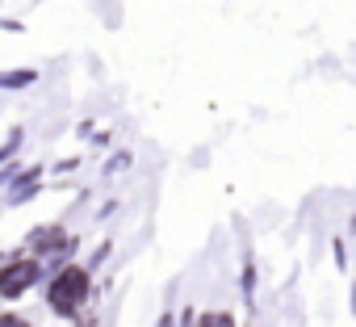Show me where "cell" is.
Masks as SVG:
<instances>
[{"instance_id": "4", "label": "cell", "mask_w": 356, "mask_h": 327, "mask_svg": "<svg viewBox=\"0 0 356 327\" xmlns=\"http://www.w3.org/2000/svg\"><path fill=\"white\" fill-rule=\"evenodd\" d=\"M197 327H235V319L231 314H206V319H197Z\"/></svg>"}, {"instance_id": "1", "label": "cell", "mask_w": 356, "mask_h": 327, "mask_svg": "<svg viewBox=\"0 0 356 327\" xmlns=\"http://www.w3.org/2000/svg\"><path fill=\"white\" fill-rule=\"evenodd\" d=\"M84 298H88V269H80V264H67L47 289V302L55 314H76Z\"/></svg>"}, {"instance_id": "5", "label": "cell", "mask_w": 356, "mask_h": 327, "mask_svg": "<svg viewBox=\"0 0 356 327\" xmlns=\"http://www.w3.org/2000/svg\"><path fill=\"white\" fill-rule=\"evenodd\" d=\"M34 76L30 72H9V76H0V84H9V88H17V84H30Z\"/></svg>"}, {"instance_id": "2", "label": "cell", "mask_w": 356, "mask_h": 327, "mask_svg": "<svg viewBox=\"0 0 356 327\" xmlns=\"http://www.w3.org/2000/svg\"><path fill=\"white\" fill-rule=\"evenodd\" d=\"M34 277H38V264L34 260H17V264H9L5 273H0V294H5V298H22L34 285Z\"/></svg>"}, {"instance_id": "3", "label": "cell", "mask_w": 356, "mask_h": 327, "mask_svg": "<svg viewBox=\"0 0 356 327\" xmlns=\"http://www.w3.org/2000/svg\"><path fill=\"white\" fill-rule=\"evenodd\" d=\"M63 235H59V227H42V235H34V248H51V244H59Z\"/></svg>"}, {"instance_id": "6", "label": "cell", "mask_w": 356, "mask_h": 327, "mask_svg": "<svg viewBox=\"0 0 356 327\" xmlns=\"http://www.w3.org/2000/svg\"><path fill=\"white\" fill-rule=\"evenodd\" d=\"M0 327H30V323L17 319V314H0Z\"/></svg>"}]
</instances>
